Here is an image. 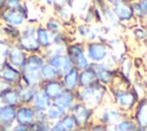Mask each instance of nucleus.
<instances>
[{
  "instance_id": "obj_1",
  "label": "nucleus",
  "mask_w": 147,
  "mask_h": 131,
  "mask_svg": "<svg viewBox=\"0 0 147 131\" xmlns=\"http://www.w3.org/2000/svg\"><path fill=\"white\" fill-rule=\"evenodd\" d=\"M76 98L78 102L96 109L109 101V87L98 82L91 86L79 87L76 91Z\"/></svg>"
},
{
  "instance_id": "obj_2",
  "label": "nucleus",
  "mask_w": 147,
  "mask_h": 131,
  "mask_svg": "<svg viewBox=\"0 0 147 131\" xmlns=\"http://www.w3.org/2000/svg\"><path fill=\"white\" fill-rule=\"evenodd\" d=\"M36 25L37 24H30V23L23 25L21 28L20 37L15 41V44L18 45V47L22 51H24L26 54L42 52L36 38Z\"/></svg>"
},
{
  "instance_id": "obj_3",
  "label": "nucleus",
  "mask_w": 147,
  "mask_h": 131,
  "mask_svg": "<svg viewBox=\"0 0 147 131\" xmlns=\"http://www.w3.org/2000/svg\"><path fill=\"white\" fill-rule=\"evenodd\" d=\"M67 55L69 56L72 66L79 71L91 66L90 60L86 56L85 44L82 41H71L67 46Z\"/></svg>"
},
{
  "instance_id": "obj_4",
  "label": "nucleus",
  "mask_w": 147,
  "mask_h": 131,
  "mask_svg": "<svg viewBox=\"0 0 147 131\" xmlns=\"http://www.w3.org/2000/svg\"><path fill=\"white\" fill-rule=\"evenodd\" d=\"M69 113L76 120L78 129H87L95 121V118H94L95 109H93L82 102H78V101L71 107Z\"/></svg>"
},
{
  "instance_id": "obj_5",
  "label": "nucleus",
  "mask_w": 147,
  "mask_h": 131,
  "mask_svg": "<svg viewBox=\"0 0 147 131\" xmlns=\"http://www.w3.org/2000/svg\"><path fill=\"white\" fill-rule=\"evenodd\" d=\"M85 52L91 63H102L108 59L110 54L108 44L100 40L85 43Z\"/></svg>"
},
{
  "instance_id": "obj_6",
  "label": "nucleus",
  "mask_w": 147,
  "mask_h": 131,
  "mask_svg": "<svg viewBox=\"0 0 147 131\" xmlns=\"http://www.w3.org/2000/svg\"><path fill=\"white\" fill-rule=\"evenodd\" d=\"M111 7V10L114 13V15L116 16L117 21L123 25V26H132L133 24L137 23L134 16H133V11H132V8H131V3L129 2H125V1H119Z\"/></svg>"
},
{
  "instance_id": "obj_7",
  "label": "nucleus",
  "mask_w": 147,
  "mask_h": 131,
  "mask_svg": "<svg viewBox=\"0 0 147 131\" xmlns=\"http://www.w3.org/2000/svg\"><path fill=\"white\" fill-rule=\"evenodd\" d=\"M46 62L56 70L60 78L74 67L67 54H51L46 56Z\"/></svg>"
},
{
  "instance_id": "obj_8",
  "label": "nucleus",
  "mask_w": 147,
  "mask_h": 131,
  "mask_svg": "<svg viewBox=\"0 0 147 131\" xmlns=\"http://www.w3.org/2000/svg\"><path fill=\"white\" fill-rule=\"evenodd\" d=\"M91 66L93 67V69L95 71L98 82L101 83L102 85H106L109 87L116 77L117 69H110L103 62L102 63H91Z\"/></svg>"
},
{
  "instance_id": "obj_9",
  "label": "nucleus",
  "mask_w": 147,
  "mask_h": 131,
  "mask_svg": "<svg viewBox=\"0 0 147 131\" xmlns=\"http://www.w3.org/2000/svg\"><path fill=\"white\" fill-rule=\"evenodd\" d=\"M16 123V107L0 105V131H10Z\"/></svg>"
},
{
  "instance_id": "obj_10",
  "label": "nucleus",
  "mask_w": 147,
  "mask_h": 131,
  "mask_svg": "<svg viewBox=\"0 0 147 131\" xmlns=\"http://www.w3.org/2000/svg\"><path fill=\"white\" fill-rule=\"evenodd\" d=\"M0 22L6 25H11L16 28H22L26 24V18L18 11L11 9H2L0 11Z\"/></svg>"
},
{
  "instance_id": "obj_11",
  "label": "nucleus",
  "mask_w": 147,
  "mask_h": 131,
  "mask_svg": "<svg viewBox=\"0 0 147 131\" xmlns=\"http://www.w3.org/2000/svg\"><path fill=\"white\" fill-rule=\"evenodd\" d=\"M130 115L139 129H147V97L139 99Z\"/></svg>"
},
{
  "instance_id": "obj_12",
  "label": "nucleus",
  "mask_w": 147,
  "mask_h": 131,
  "mask_svg": "<svg viewBox=\"0 0 147 131\" xmlns=\"http://www.w3.org/2000/svg\"><path fill=\"white\" fill-rule=\"evenodd\" d=\"M0 80L10 86H17L21 84V70L6 63L0 69Z\"/></svg>"
},
{
  "instance_id": "obj_13",
  "label": "nucleus",
  "mask_w": 147,
  "mask_h": 131,
  "mask_svg": "<svg viewBox=\"0 0 147 131\" xmlns=\"http://www.w3.org/2000/svg\"><path fill=\"white\" fill-rule=\"evenodd\" d=\"M39 90L42 93H45L52 101H54L64 91V87H63L61 79L57 78V79H53L48 82H42L39 86Z\"/></svg>"
},
{
  "instance_id": "obj_14",
  "label": "nucleus",
  "mask_w": 147,
  "mask_h": 131,
  "mask_svg": "<svg viewBox=\"0 0 147 131\" xmlns=\"http://www.w3.org/2000/svg\"><path fill=\"white\" fill-rule=\"evenodd\" d=\"M37 120V111L31 105H20L16 107V122L26 125L32 124Z\"/></svg>"
},
{
  "instance_id": "obj_15",
  "label": "nucleus",
  "mask_w": 147,
  "mask_h": 131,
  "mask_svg": "<svg viewBox=\"0 0 147 131\" xmlns=\"http://www.w3.org/2000/svg\"><path fill=\"white\" fill-rule=\"evenodd\" d=\"M26 53L24 51H22L18 45H16L15 43L11 44L10 48H9V53H8V63L17 69H22L24 67L25 60H26Z\"/></svg>"
},
{
  "instance_id": "obj_16",
  "label": "nucleus",
  "mask_w": 147,
  "mask_h": 131,
  "mask_svg": "<svg viewBox=\"0 0 147 131\" xmlns=\"http://www.w3.org/2000/svg\"><path fill=\"white\" fill-rule=\"evenodd\" d=\"M77 102V98H76V92L74 91H69V90H64L54 101L53 103L55 106H57L59 108H61L64 113H69V110L71 109V107Z\"/></svg>"
},
{
  "instance_id": "obj_17",
  "label": "nucleus",
  "mask_w": 147,
  "mask_h": 131,
  "mask_svg": "<svg viewBox=\"0 0 147 131\" xmlns=\"http://www.w3.org/2000/svg\"><path fill=\"white\" fill-rule=\"evenodd\" d=\"M60 79H61V82L63 84L64 90H69V91L76 92L79 88V70L77 68H75V67H72Z\"/></svg>"
},
{
  "instance_id": "obj_18",
  "label": "nucleus",
  "mask_w": 147,
  "mask_h": 131,
  "mask_svg": "<svg viewBox=\"0 0 147 131\" xmlns=\"http://www.w3.org/2000/svg\"><path fill=\"white\" fill-rule=\"evenodd\" d=\"M117 72L121 77H123L124 79L132 82L134 78V63L132 61V59L126 55L124 56L117 66Z\"/></svg>"
},
{
  "instance_id": "obj_19",
  "label": "nucleus",
  "mask_w": 147,
  "mask_h": 131,
  "mask_svg": "<svg viewBox=\"0 0 147 131\" xmlns=\"http://www.w3.org/2000/svg\"><path fill=\"white\" fill-rule=\"evenodd\" d=\"M36 38L41 51H46L53 45V33H51L44 24L36 25Z\"/></svg>"
},
{
  "instance_id": "obj_20",
  "label": "nucleus",
  "mask_w": 147,
  "mask_h": 131,
  "mask_svg": "<svg viewBox=\"0 0 147 131\" xmlns=\"http://www.w3.org/2000/svg\"><path fill=\"white\" fill-rule=\"evenodd\" d=\"M0 105L7 106H20L18 92L15 86H7L0 91Z\"/></svg>"
},
{
  "instance_id": "obj_21",
  "label": "nucleus",
  "mask_w": 147,
  "mask_h": 131,
  "mask_svg": "<svg viewBox=\"0 0 147 131\" xmlns=\"http://www.w3.org/2000/svg\"><path fill=\"white\" fill-rule=\"evenodd\" d=\"M18 92V98H20V105H31L36 93L38 92L39 87L36 86H29L24 84H18L15 86Z\"/></svg>"
},
{
  "instance_id": "obj_22",
  "label": "nucleus",
  "mask_w": 147,
  "mask_h": 131,
  "mask_svg": "<svg viewBox=\"0 0 147 131\" xmlns=\"http://www.w3.org/2000/svg\"><path fill=\"white\" fill-rule=\"evenodd\" d=\"M52 103H53V101L45 93H42L40 90H38V92L36 93V95L31 102V106L34 108V110L37 113H45L52 106Z\"/></svg>"
},
{
  "instance_id": "obj_23",
  "label": "nucleus",
  "mask_w": 147,
  "mask_h": 131,
  "mask_svg": "<svg viewBox=\"0 0 147 131\" xmlns=\"http://www.w3.org/2000/svg\"><path fill=\"white\" fill-rule=\"evenodd\" d=\"M95 83H98V79H96V75L92 66L79 71V87L91 86Z\"/></svg>"
},
{
  "instance_id": "obj_24",
  "label": "nucleus",
  "mask_w": 147,
  "mask_h": 131,
  "mask_svg": "<svg viewBox=\"0 0 147 131\" xmlns=\"http://www.w3.org/2000/svg\"><path fill=\"white\" fill-rule=\"evenodd\" d=\"M54 13H55V17H57L62 23L64 24L72 23L74 13H72V9L68 5L54 7Z\"/></svg>"
},
{
  "instance_id": "obj_25",
  "label": "nucleus",
  "mask_w": 147,
  "mask_h": 131,
  "mask_svg": "<svg viewBox=\"0 0 147 131\" xmlns=\"http://www.w3.org/2000/svg\"><path fill=\"white\" fill-rule=\"evenodd\" d=\"M129 29H130V32H131L133 40H136L139 44H145V41L147 39V29L141 23L137 22L136 24H133Z\"/></svg>"
},
{
  "instance_id": "obj_26",
  "label": "nucleus",
  "mask_w": 147,
  "mask_h": 131,
  "mask_svg": "<svg viewBox=\"0 0 147 131\" xmlns=\"http://www.w3.org/2000/svg\"><path fill=\"white\" fill-rule=\"evenodd\" d=\"M114 128L116 129V131H139L140 130L137 123L131 117V115H125L117 124L114 125Z\"/></svg>"
},
{
  "instance_id": "obj_27",
  "label": "nucleus",
  "mask_w": 147,
  "mask_h": 131,
  "mask_svg": "<svg viewBox=\"0 0 147 131\" xmlns=\"http://www.w3.org/2000/svg\"><path fill=\"white\" fill-rule=\"evenodd\" d=\"M131 8L136 21L140 22L147 15V0H137L136 2L131 3Z\"/></svg>"
},
{
  "instance_id": "obj_28",
  "label": "nucleus",
  "mask_w": 147,
  "mask_h": 131,
  "mask_svg": "<svg viewBox=\"0 0 147 131\" xmlns=\"http://www.w3.org/2000/svg\"><path fill=\"white\" fill-rule=\"evenodd\" d=\"M65 113L61 109V108H59L57 106H55L54 103H52V106L45 111V116H46V121L48 122V123H54V122H57V121H60L62 117H63V115H64Z\"/></svg>"
},
{
  "instance_id": "obj_29",
  "label": "nucleus",
  "mask_w": 147,
  "mask_h": 131,
  "mask_svg": "<svg viewBox=\"0 0 147 131\" xmlns=\"http://www.w3.org/2000/svg\"><path fill=\"white\" fill-rule=\"evenodd\" d=\"M1 29H2L3 37H5L7 40H9L10 43H15V41L17 40V38L20 37L21 28H16V26H11V25L1 24Z\"/></svg>"
},
{
  "instance_id": "obj_30",
  "label": "nucleus",
  "mask_w": 147,
  "mask_h": 131,
  "mask_svg": "<svg viewBox=\"0 0 147 131\" xmlns=\"http://www.w3.org/2000/svg\"><path fill=\"white\" fill-rule=\"evenodd\" d=\"M40 77H41L42 82H48V80H53V79L60 78L57 72H56V70L51 64H48L47 62L40 69Z\"/></svg>"
},
{
  "instance_id": "obj_31",
  "label": "nucleus",
  "mask_w": 147,
  "mask_h": 131,
  "mask_svg": "<svg viewBox=\"0 0 147 131\" xmlns=\"http://www.w3.org/2000/svg\"><path fill=\"white\" fill-rule=\"evenodd\" d=\"M44 26L51 32V33H57V32H61L63 26H62V22L55 17V16H51L48 17L45 23H44Z\"/></svg>"
},
{
  "instance_id": "obj_32",
  "label": "nucleus",
  "mask_w": 147,
  "mask_h": 131,
  "mask_svg": "<svg viewBox=\"0 0 147 131\" xmlns=\"http://www.w3.org/2000/svg\"><path fill=\"white\" fill-rule=\"evenodd\" d=\"M13 43L7 39H0V69L8 63V53Z\"/></svg>"
},
{
  "instance_id": "obj_33",
  "label": "nucleus",
  "mask_w": 147,
  "mask_h": 131,
  "mask_svg": "<svg viewBox=\"0 0 147 131\" xmlns=\"http://www.w3.org/2000/svg\"><path fill=\"white\" fill-rule=\"evenodd\" d=\"M60 121H61V123L63 124V126L67 131H77V130H79L76 120L74 118V116L70 113H65Z\"/></svg>"
},
{
  "instance_id": "obj_34",
  "label": "nucleus",
  "mask_w": 147,
  "mask_h": 131,
  "mask_svg": "<svg viewBox=\"0 0 147 131\" xmlns=\"http://www.w3.org/2000/svg\"><path fill=\"white\" fill-rule=\"evenodd\" d=\"M51 123H48L46 120H36L32 124L29 126V131H48Z\"/></svg>"
},
{
  "instance_id": "obj_35",
  "label": "nucleus",
  "mask_w": 147,
  "mask_h": 131,
  "mask_svg": "<svg viewBox=\"0 0 147 131\" xmlns=\"http://www.w3.org/2000/svg\"><path fill=\"white\" fill-rule=\"evenodd\" d=\"M24 0H6L5 1V8L11 9V10H20L23 6Z\"/></svg>"
},
{
  "instance_id": "obj_36",
  "label": "nucleus",
  "mask_w": 147,
  "mask_h": 131,
  "mask_svg": "<svg viewBox=\"0 0 147 131\" xmlns=\"http://www.w3.org/2000/svg\"><path fill=\"white\" fill-rule=\"evenodd\" d=\"M87 131H111V130H110V126L105 125V124H101V123L94 121V122L87 128Z\"/></svg>"
},
{
  "instance_id": "obj_37",
  "label": "nucleus",
  "mask_w": 147,
  "mask_h": 131,
  "mask_svg": "<svg viewBox=\"0 0 147 131\" xmlns=\"http://www.w3.org/2000/svg\"><path fill=\"white\" fill-rule=\"evenodd\" d=\"M42 1L46 6H52V7L69 5V2H70V0H42Z\"/></svg>"
},
{
  "instance_id": "obj_38",
  "label": "nucleus",
  "mask_w": 147,
  "mask_h": 131,
  "mask_svg": "<svg viewBox=\"0 0 147 131\" xmlns=\"http://www.w3.org/2000/svg\"><path fill=\"white\" fill-rule=\"evenodd\" d=\"M48 131H67L63 126V124L61 123V121H57V122H54L49 125V130Z\"/></svg>"
},
{
  "instance_id": "obj_39",
  "label": "nucleus",
  "mask_w": 147,
  "mask_h": 131,
  "mask_svg": "<svg viewBox=\"0 0 147 131\" xmlns=\"http://www.w3.org/2000/svg\"><path fill=\"white\" fill-rule=\"evenodd\" d=\"M29 126L30 125H26V124H23V123H15L13 125V128L10 129V131H29Z\"/></svg>"
},
{
  "instance_id": "obj_40",
  "label": "nucleus",
  "mask_w": 147,
  "mask_h": 131,
  "mask_svg": "<svg viewBox=\"0 0 147 131\" xmlns=\"http://www.w3.org/2000/svg\"><path fill=\"white\" fill-rule=\"evenodd\" d=\"M105 1H106L107 5L113 6V5H115V3H117V2H119V1H122V0H105Z\"/></svg>"
},
{
  "instance_id": "obj_41",
  "label": "nucleus",
  "mask_w": 147,
  "mask_h": 131,
  "mask_svg": "<svg viewBox=\"0 0 147 131\" xmlns=\"http://www.w3.org/2000/svg\"><path fill=\"white\" fill-rule=\"evenodd\" d=\"M139 23H141V24H142V25H144V26L147 29V15H146V16H145V17H144V18H142V20H141Z\"/></svg>"
},
{
  "instance_id": "obj_42",
  "label": "nucleus",
  "mask_w": 147,
  "mask_h": 131,
  "mask_svg": "<svg viewBox=\"0 0 147 131\" xmlns=\"http://www.w3.org/2000/svg\"><path fill=\"white\" fill-rule=\"evenodd\" d=\"M142 80H144V83H145V85H146V87H147V72H146L145 76H142Z\"/></svg>"
},
{
  "instance_id": "obj_43",
  "label": "nucleus",
  "mask_w": 147,
  "mask_h": 131,
  "mask_svg": "<svg viewBox=\"0 0 147 131\" xmlns=\"http://www.w3.org/2000/svg\"><path fill=\"white\" fill-rule=\"evenodd\" d=\"M123 1H125V2H129V3H133V2H136L137 0H123Z\"/></svg>"
},
{
  "instance_id": "obj_44",
  "label": "nucleus",
  "mask_w": 147,
  "mask_h": 131,
  "mask_svg": "<svg viewBox=\"0 0 147 131\" xmlns=\"http://www.w3.org/2000/svg\"><path fill=\"white\" fill-rule=\"evenodd\" d=\"M77 131H87V129H79V130H77Z\"/></svg>"
},
{
  "instance_id": "obj_45",
  "label": "nucleus",
  "mask_w": 147,
  "mask_h": 131,
  "mask_svg": "<svg viewBox=\"0 0 147 131\" xmlns=\"http://www.w3.org/2000/svg\"><path fill=\"white\" fill-rule=\"evenodd\" d=\"M145 47H146V49H147V39H146V41H145Z\"/></svg>"
},
{
  "instance_id": "obj_46",
  "label": "nucleus",
  "mask_w": 147,
  "mask_h": 131,
  "mask_svg": "<svg viewBox=\"0 0 147 131\" xmlns=\"http://www.w3.org/2000/svg\"><path fill=\"white\" fill-rule=\"evenodd\" d=\"M139 131H147V129H140Z\"/></svg>"
}]
</instances>
